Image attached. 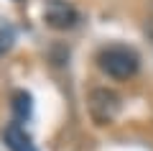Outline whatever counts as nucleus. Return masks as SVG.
I'll return each mask as SVG.
<instances>
[{"instance_id": "obj_1", "label": "nucleus", "mask_w": 153, "mask_h": 151, "mask_svg": "<svg viewBox=\"0 0 153 151\" xmlns=\"http://www.w3.org/2000/svg\"><path fill=\"white\" fill-rule=\"evenodd\" d=\"M100 69L105 72L112 80H128L138 72L140 67V59L133 51L130 46H123V44H112V46H105L97 56Z\"/></svg>"}, {"instance_id": "obj_2", "label": "nucleus", "mask_w": 153, "mask_h": 151, "mask_svg": "<svg viewBox=\"0 0 153 151\" xmlns=\"http://www.w3.org/2000/svg\"><path fill=\"white\" fill-rule=\"evenodd\" d=\"M44 21L56 31H66V28L76 26L79 16H76V8L69 5L66 0H49L44 8Z\"/></svg>"}, {"instance_id": "obj_3", "label": "nucleus", "mask_w": 153, "mask_h": 151, "mask_svg": "<svg viewBox=\"0 0 153 151\" xmlns=\"http://www.w3.org/2000/svg\"><path fill=\"white\" fill-rule=\"evenodd\" d=\"M120 108V97L112 90H94L89 95V110H92L97 123H110Z\"/></svg>"}, {"instance_id": "obj_4", "label": "nucleus", "mask_w": 153, "mask_h": 151, "mask_svg": "<svg viewBox=\"0 0 153 151\" xmlns=\"http://www.w3.org/2000/svg\"><path fill=\"white\" fill-rule=\"evenodd\" d=\"M3 141H5V146L10 151H36L31 136H28L18 123H10V125L3 128Z\"/></svg>"}, {"instance_id": "obj_5", "label": "nucleus", "mask_w": 153, "mask_h": 151, "mask_svg": "<svg viewBox=\"0 0 153 151\" xmlns=\"http://www.w3.org/2000/svg\"><path fill=\"white\" fill-rule=\"evenodd\" d=\"M13 110H16V115L18 118H28L31 115V110H33V103H31V95L28 92H16L13 95Z\"/></svg>"}, {"instance_id": "obj_6", "label": "nucleus", "mask_w": 153, "mask_h": 151, "mask_svg": "<svg viewBox=\"0 0 153 151\" xmlns=\"http://www.w3.org/2000/svg\"><path fill=\"white\" fill-rule=\"evenodd\" d=\"M13 46V31H0V56H5Z\"/></svg>"}]
</instances>
